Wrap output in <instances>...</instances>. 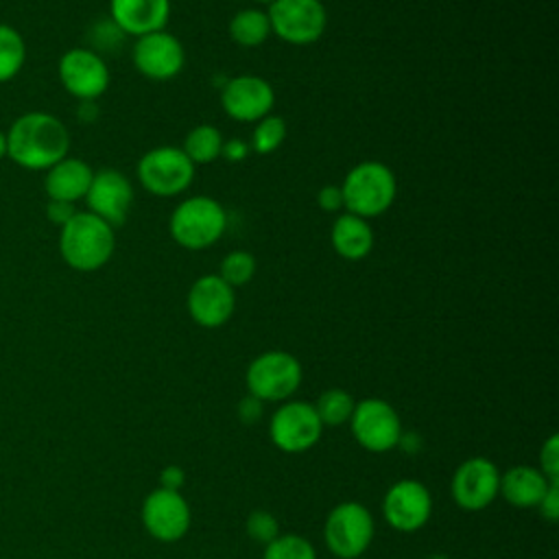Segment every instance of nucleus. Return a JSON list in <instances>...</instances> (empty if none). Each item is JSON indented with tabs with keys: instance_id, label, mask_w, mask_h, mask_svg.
<instances>
[{
	"instance_id": "nucleus-1",
	"label": "nucleus",
	"mask_w": 559,
	"mask_h": 559,
	"mask_svg": "<svg viewBox=\"0 0 559 559\" xmlns=\"http://www.w3.org/2000/svg\"><path fill=\"white\" fill-rule=\"evenodd\" d=\"M70 131L48 111H26L7 131V157L26 170H48L68 157Z\"/></svg>"
},
{
	"instance_id": "nucleus-2",
	"label": "nucleus",
	"mask_w": 559,
	"mask_h": 559,
	"mask_svg": "<svg viewBox=\"0 0 559 559\" xmlns=\"http://www.w3.org/2000/svg\"><path fill=\"white\" fill-rule=\"evenodd\" d=\"M116 249V234L109 223L92 212H81L59 227V253L63 262L81 273L103 269Z\"/></svg>"
},
{
	"instance_id": "nucleus-3",
	"label": "nucleus",
	"mask_w": 559,
	"mask_h": 559,
	"mask_svg": "<svg viewBox=\"0 0 559 559\" xmlns=\"http://www.w3.org/2000/svg\"><path fill=\"white\" fill-rule=\"evenodd\" d=\"M341 190L343 210L369 221L393 205L397 197V179L384 162L365 159L347 170Z\"/></svg>"
},
{
	"instance_id": "nucleus-4",
	"label": "nucleus",
	"mask_w": 559,
	"mask_h": 559,
	"mask_svg": "<svg viewBox=\"0 0 559 559\" xmlns=\"http://www.w3.org/2000/svg\"><path fill=\"white\" fill-rule=\"evenodd\" d=\"M227 229V212L221 201L205 194L183 199L168 218L170 238L190 251L216 245Z\"/></svg>"
},
{
	"instance_id": "nucleus-5",
	"label": "nucleus",
	"mask_w": 559,
	"mask_h": 559,
	"mask_svg": "<svg viewBox=\"0 0 559 559\" xmlns=\"http://www.w3.org/2000/svg\"><path fill=\"white\" fill-rule=\"evenodd\" d=\"M304 369L297 356L284 349H269L255 356L245 373L249 395L260 402H284L301 384Z\"/></svg>"
},
{
	"instance_id": "nucleus-6",
	"label": "nucleus",
	"mask_w": 559,
	"mask_h": 559,
	"mask_svg": "<svg viewBox=\"0 0 559 559\" xmlns=\"http://www.w3.org/2000/svg\"><path fill=\"white\" fill-rule=\"evenodd\" d=\"M140 186L155 197H177L194 181L197 166L188 159L181 146H155L148 148L138 162Z\"/></svg>"
},
{
	"instance_id": "nucleus-7",
	"label": "nucleus",
	"mask_w": 559,
	"mask_h": 559,
	"mask_svg": "<svg viewBox=\"0 0 559 559\" xmlns=\"http://www.w3.org/2000/svg\"><path fill=\"white\" fill-rule=\"evenodd\" d=\"M271 35L293 46L319 41L328 28V11L321 0H275L266 9Z\"/></svg>"
},
{
	"instance_id": "nucleus-8",
	"label": "nucleus",
	"mask_w": 559,
	"mask_h": 559,
	"mask_svg": "<svg viewBox=\"0 0 559 559\" xmlns=\"http://www.w3.org/2000/svg\"><path fill=\"white\" fill-rule=\"evenodd\" d=\"M323 539L328 550L338 559L360 557L373 539V518L360 502L336 504L323 526Z\"/></svg>"
},
{
	"instance_id": "nucleus-9",
	"label": "nucleus",
	"mask_w": 559,
	"mask_h": 559,
	"mask_svg": "<svg viewBox=\"0 0 559 559\" xmlns=\"http://www.w3.org/2000/svg\"><path fill=\"white\" fill-rule=\"evenodd\" d=\"M349 426L356 441L369 452L393 450L395 445H400V439L404 435L397 411L380 397H365L356 402Z\"/></svg>"
},
{
	"instance_id": "nucleus-10",
	"label": "nucleus",
	"mask_w": 559,
	"mask_h": 559,
	"mask_svg": "<svg viewBox=\"0 0 559 559\" xmlns=\"http://www.w3.org/2000/svg\"><path fill=\"white\" fill-rule=\"evenodd\" d=\"M59 81L63 90L81 100H98L107 87H109V68L105 59L94 50L85 46H76L66 50L59 57L57 66Z\"/></svg>"
},
{
	"instance_id": "nucleus-11",
	"label": "nucleus",
	"mask_w": 559,
	"mask_h": 559,
	"mask_svg": "<svg viewBox=\"0 0 559 559\" xmlns=\"http://www.w3.org/2000/svg\"><path fill=\"white\" fill-rule=\"evenodd\" d=\"M323 432V424L310 402L288 400L271 417L269 437L271 441L290 454L310 450Z\"/></svg>"
},
{
	"instance_id": "nucleus-12",
	"label": "nucleus",
	"mask_w": 559,
	"mask_h": 559,
	"mask_svg": "<svg viewBox=\"0 0 559 559\" xmlns=\"http://www.w3.org/2000/svg\"><path fill=\"white\" fill-rule=\"evenodd\" d=\"M131 61L142 76L151 81H170L183 70L186 50L179 37L164 28L135 37Z\"/></svg>"
},
{
	"instance_id": "nucleus-13",
	"label": "nucleus",
	"mask_w": 559,
	"mask_h": 559,
	"mask_svg": "<svg viewBox=\"0 0 559 559\" xmlns=\"http://www.w3.org/2000/svg\"><path fill=\"white\" fill-rule=\"evenodd\" d=\"M221 107L236 122H258L275 107L273 85L258 74H238L223 83Z\"/></svg>"
},
{
	"instance_id": "nucleus-14",
	"label": "nucleus",
	"mask_w": 559,
	"mask_h": 559,
	"mask_svg": "<svg viewBox=\"0 0 559 559\" xmlns=\"http://www.w3.org/2000/svg\"><path fill=\"white\" fill-rule=\"evenodd\" d=\"M135 192L129 177L116 168L94 170L92 183L85 192L87 212L96 214L114 229L122 225L131 212Z\"/></svg>"
},
{
	"instance_id": "nucleus-15",
	"label": "nucleus",
	"mask_w": 559,
	"mask_h": 559,
	"mask_svg": "<svg viewBox=\"0 0 559 559\" xmlns=\"http://www.w3.org/2000/svg\"><path fill=\"white\" fill-rule=\"evenodd\" d=\"M186 308L197 325L210 330L221 328L236 310V288H231L218 273L201 275L192 282L186 295Z\"/></svg>"
},
{
	"instance_id": "nucleus-16",
	"label": "nucleus",
	"mask_w": 559,
	"mask_h": 559,
	"mask_svg": "<svg viewBox=\"0 0 559 559\" xmlns=\"http://www.w3.org/2000/svg\"><path fill=\"white\" fill-rule=\"evenodd\" d=\"M382 511L391 528L400 533H413L428 522L432 513V498L424 483L404 478L386 489Z\"/></svg>"
},
{
	"instance_id": "nucleus-17",
	"label": "nucleus",
	"mask_w": 559,
	"mask_h": 559,
	"mask_svg": "<svg viewBox=\"0 0 559 559\" xmlns=\"http://www.w3.org/2000/svg\"><path fill=\"white\" fill-rule=\"evenodd\" d=\"M500 487V472L496 463L485 456L463 461L452 476V498L465 511H483L493 502Z\"/></svg>"
},
{
	"instance_id": "nucleus-18",
	"label": "nucleus",
	"mask_w": 559,
	"mask_h": 559,
	"mask_svg": "<svg viewBox=\"0 0 559 559\" xmlns=\"http://www.w3.org/2000/svg\"><path fill=\"white\" fill-rule=\"evenodd\" d=\"M190 507L179 491L153 489L142 502V524L157 542H177L190 528Z\"/></svg>"
},
{
	"instance_id": "nucleus-19",
	"label": "nucleus",
	"mask_w": 559,
	"mask_h": 559,
	"mask_svg": "<svg viewBox=\"0 0 559 559\" xmlns=\"http://www.w3.org/2000/svg\"><path fill=\"white\" fill-rule=\"evenodd\" d=\"M109 20L131 37L164 31L170 20V0H109Z\"/></svg>"
},
{
	"instance_id": "nucleus-20",
	"label": "nucleus",
	"mask_w": 559,
	"mask_h": 559,
	"mask_svg": "<svg viewBox=\"0 0 559 559\" xmlns=\"http://www.w3.org/2000/svg\"><path fill=\"white\" fill-rule=\"evenodd\" d=\"M92 177H94V168L85 159L63 157L46 170L44 190H46L48 199L76 203V201L85 199Z\"/></svg>"
},
{
	"instance_id": "nucleus-21",
	"label": "nucleus",
	"mask_w": 559,
	"mask_h": 559,
	"mask_svg": "<svg viewBox=\"0 0 559 559\" xmlns=\"http://www.w3.org/2000/svg\"><path fill=\"white\" fill-rule=\"evenodd\" d=\"M334 251L349 262L365 260L373 249V229L367 218L343 212L334 218L330 229Z\"/></svg>"
},
{
	"instance_id": "nucleus-22",
	"label": "nucleus",
	"mask_w": 559,
	"mask_h": 559,
	"mask_svg": "<svg viewBox=\"0 0 559 559\" xmlns=\"http://www.w3.org/2000/svg\"><path fill=\"white\" fill-rule=\"evenodd\" d=\"M555 480H548L539 467L531 465H515L507 469V474H500V487L498 493L518 509H531L537 507L542 496L546 493L548 485Z\"/></svg>"
},
{
	"instance_id": "nucleus-23",
	"label": "nucleus",
	"mask_w": 559,
	"mask_h": 559,
	"mask_svg": "<svg viewBox=\"0 0 559 559\" xmlns=\"http://www.w3.org/2000/svg\"><path fill=\"white\" fill-rule=\"evenodd\" d=\"M229 35L242 48H258L271 35L269 15L262 9H240L229 20Z\"/></svg>"
},
{
	"instance_id": "nucleus-24",
	"label": "nucleus",
	"mask_w": 559,
	"mask_h": 559,
	"mask_svg": "<svg viewBox=\"0 0 559 559\" xmlns=\"http://www.w3.org/2000/svg\"><path fill=\"white\" fill-rule=\"evenodd\" d=\"M223 133L218 127L214 124H197L192 127L181 144V151L188 155V159L197 166V164H212L221 157L223 151Z\"/></svg>"
},
{
	"instance_id": "nucleus-25",
	"label": "nucleus",
	"mask_w": 559,
	"mask_h": 559,
	"mask_svg": "<svg viewBox=\"0 0 559 559\" xmlns=\"http://www.w3.org/2000/svg\"><path fill=\"white\" fill-rule=\"evenodd\" d=\"M26 63V41L22 33L0 22V83L15 79Z\"/></svg>"
},
{
	"instance_id": "nucleus-26",
	"label": "nucleus",
	"mask_w": 559,
	"mask_h": 559,
	"mask_svg": "<svg viewBox=\"0 0 559 559\" xmlns=\"http://www.w3.org/2000/svg\"><path fill=\"white\" fill-rule=\"evenodd\" d=\"M312 406L323 426H343L345 421H349L356 402L343 389H328L319 395V400Z\"/></svg>"
},
{
	"instance_id": "nucleus-27",
	"label": "nucleus",
	"mask_w": 559,
	"mask_h": 559,
	"mask_svg": "<svg viewBox=\"0 0 559 559\" xmlns=\"http://www.w3.org/2000/svg\"><path fill=\"white\" fill-rule=\"evenodd\" d=\"M284 140H286L284 118L277 114H269L253 124L249 148L258 155H271L282 146Z\"/></svg>"
},
{
	"instance_id": "nucleus-28",
	"label": "nucleus",
	"mask_w": 559,
	"mask_h": 559,
	"mask_svg": "<svg viewBox=\"0 0 559 559\" xmlns=\"http://www.w3.org/2000/svg\"><path fill=\"white\" fill-rule=\"evenodd\" d=\"M255 269H258V260L251 251H245V249H234L229 251L221 264H218V275L231 286V288H238V286H245L253 280L255 275Z\"/></svg>"
},
{
	"instance_id": "nucleus-29",
	"label": "nucleus",
	"mask_w": 559,
	"mask_h": 559,
	"mask_svg": "<svg viewBox=\"0 0 559 559\" xmlns=\"http://www.w3.org/2000/svg\"><path fill=\"white\" fill-rule=\"evenodd\" d=\"M264 559H317V552L306 537L286 533L264 546Z\"/></svg>"
},
{
	"instance_id": "nucleus-30",
	"label": "nucleus",
	"mask_w": 559,
	"mask_h": 559,
	"mask_svg": "<svg viewBox=\"0 0 559 559\" xmlns=\"http://www.w3.org/2000/svg\"><path fill=\"white\" fill-rule=\"evenodd\" d=\"M245 526H247L249 537L255 539L258 544H264V546L280 535V526H277L275 515L269 513V511H262V509L251 511Z\"/></svg>"
},
{
	"instance_id": "nucleus-31",
	"label": "nucleus",
	"mask_w": 559,
	"mask_h": 559,
	"mask_svg": "<svg viewBox=\"0 0 559 559\" xmlns=\"http://www.w3.org/2000/svg\"><path fill=\"white\" fill-rule=\"evenodd\" d=\"M539 472L548 480H559V437L550 435L539 450Z\"/></svg>"
},
{
	"instance_id": "nucleus-32",
	"label": "nucleus",
	"mask_w": 559,
	"mask_h": 559,
	"mask_svg": "<svg viewBox=\"0 0 559 559\" xmlns=\"http://www.w3.org/2000/svg\"><path fill=\"white\" fill-rule=\"evenodd\" d=\"M317 205H319L323 212H328V214L341 212V210H343V190H341V186H334V183L323 186V188L317 192Z\"/></svg>"
},
{
	"instance_id": "nucleus-33",
	"label": "nucleus",
	"mask_w": 559,
	"mask_h": 559,
	"mask_svg": "<svg viewBox=\"0 0 559 559\" xmlns=\"http://www.w3.org/2000/svg\"><path fill=\"white\" fill-rule=\"evenodd\" d=\"M537 509H539V513H542L544 520L557 522V518H559V480H555V483L548 485V489H546V493L542 496Z\"/></svg>"
},
{
	"instance_id": "nucleus-34",
	"label": "nucleus",
	"mask_w": 559,
	"mask_h": 559,
	"mask_svg": "<svg viewBox=\"0 0 559 559\" xmlns=\"http://www.w3.org/2000/svg\"><path fill=\"white\" fill-rule=\"evenodd\" d=\"M74 214H76L74 203L55 201V199H48V203H46V216H48V221H50L52 225H57V227H63Z\"/></svg>"
},
{
	"instance_id": "nucleus-35",
	"label": "nucleus",
	"mask_w": 559,
	"mask_h": 559,
	"mask_svg": "<svg viewBox=\"0 0 559 559\" xmlns=\"http://www.w3.org/2000/svg\"><path fill=\"white\" fill-rule=\"evenodd\" d=\"M251 153L249 144L240 138H229L223 142V151H221V157H225L227 162H242L247 155Z\"/></svg>"
},
{
	"instance_id": "nucleus-36",
	"label": "nucleus",
	"mask_w": 559,
	"mask_h": 559,
	"mask_svg": "<svg viewBox=\"0 0 559 559\" xmlns=\"http://www.w3.org/2000/svg\"><path fill=\"white\" fill-rule=\"evenodd\" d=\"M186 483V474L179 465H166L159 474V487L162 489H170V491H179Z\"/></svg>"
},
{
	"instance_id": "nucleus-37",
	"label": "nucleus",
	"mask_w": 559,
	"mask_h": 559,
	"mask_svg": "<svg viewBox=\"0 0 559 559\" xmlns=\"http://www.w3.org/2000/svg\"><path fill=\"white\" fill-rule=\"evenodd\" d=\"M262 415V402L253 395H247L240 400L238 404V417L245 421V424H255Z\"/></svg>"
},
{
	"instance_id": "nucleus-38",
	"label": "nucleus",
	"mask_w": 559,
	"mask_h": 559,
	"mask_svg": "<svg viewBox=\"0 0 559 559\" xmlns=\"http://www.w3.org/2000/svg\"><path fill=\"white\" fill-rule=\"evenodd\" d=\"M7 157V131L0 129V159Z\"/></svg>"
},
{
	"instance_id": "nucleus-39",
	"label": "nucleus",
	"mask_w": 559,
	"mask_h": 559,
	"mask_svg": "<svg viewBox=\"0 0 559 559\" xmlns=\"http://www.w3.org/2000/svg\"><path fill=\"white\" fill-rule=\"evenodd\" d=\"M255 2H260V4H266V7H269V4H271V2H275V0H255Z\"/></svg>"
}]
</instances>
